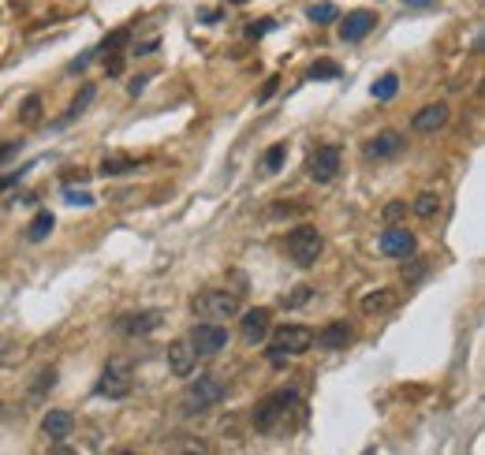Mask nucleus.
Returning <instances> with one entry per match:
<instances>
[{
    "label": "nucleus",
    "mask_w": 485,
    "mask_h": 455,
    "mask_svg": "<svg viewBox=\"0 0 485 455\" xmlns=\"http://www.w3.org/2000/svg\"><path fill=\"white\" fill-rule=\"evenodd\" d=\"M299 415V392L295 388H276L254 407V429L265 437H284L295 426Z\"/></svg>",
    "instance_id": "obj_1"
},
{
    "label": "nucleus",
    "mask_w": 485,
    "mask_h": 455,
    "mask_svg": "<svg viewBox=\"0 0 485 455\" xmlns=\"http://www.w3.org/2000/svg\"><path fill=\"white\" fill-rule=\"evenodd\" d=\"M194 317H206V321H228L239 317V292H228V287H206L191 299Z\"/></svg>",
    "instance_id": "obj_2"
},
{
    "label": "nucleus",
    "mask_w": 485,
    "mask_h": 455,
    "mask_svg": "<svg viewBox=\"0 0 485 455\" xmlns=\"http://www.w3.org/2000/svg\"><path fill=\"white\" fill-rule=\"evenodd\" d=\"M228 396V388L217 381V377H194V381H187V388H183V415H206V410H213L221 399Z\"/></svg>",
    "instance_id": "obj_3"
},
{
    "label": "nucleus",
    "mask_w": 485,
    "mask_h": 455,
    "mask_svg": "<svg viewBox=\"0 0 485 455\" xmlns=\"http://www.w3.org/2000/svg\"><path fill=\"white\" fill-rule=\"evenodd\" d=\"M321 251H325V239H321V232H317V228H310V224H299V228H295V232H288V239H284V254H288L299 269L317 265Z\"/></svg>",
    "instance_id": "obj_4"
},
{
    "label": "nucleus",
    "mask_w": 485,
    "mask_h": 455,
    "mask_svg": "<svg viewBox=\"0 0 485 455\" xmlns=\"http://www.w3.org/2000/svg\"><path fill=\"white\" fill-rule=\"evenodd\" d=\"M135 388V366L131 358H108L101 369V381H98V396L105 399H128Z\"/></svg>",
    "instance_id": "obj_5"
},
{
    "label": "nucleus",
    "mask_w": 485,
    "mask_h": 455,
    "mask_svg": "<svg viewBox=\"0 0 485 455\" xmlns=\"http://www.w3.org/2000/svg\"><path fill=\"white\" fill-rule=\"evenodd\" d=\"M269 336H273V347H269L273 362H284L292 355H306L314 347V328H306V325H284Z\"/></svg>",
    "instance_id": "obj_6"
},
{
    "label": "nucleus",
    "mask_w": 485,
    "mask_h": 455,
    "mask_svg": "<svg viewBox=\"0 0 485 455\" xmlns=\"http://www.w3.org/2000/svg\"><path fill=\"white\" fill-rule=\"evenodd\" d=\"M187 340H191V347H194L198 358H217L228 347V328L221 321H201V325L191 328Z\"/></svg>",
    "instance_id": "obj_7"
},
{
    "label": "nucleus",
    "mask_w": 485,
    "mask_h": 455,
    "mask_svg": "<svg viewBox=\"0 0 485 455\" xmlns=\"http://www.w3.org/2000/svg\"><path fill=\"white\" fill-rule=\"evenodd\" d=\"M340 164H344V153L340 146H317L310 157H306V176L314 183H333L340 176Z\"/></svg>",
    "instance_id": "obj_8"
},
{
    "label": "nucleus",
    "mask_w": 485,
    "mask_h": 455,
    "mask_svg": "<svg viewBox=\"0 0 485 455\" xmlns=\"http://www.w3.org/2000/svg\"><path fill=\"white\" fill-rule=\"evenodd\" d=\"M239 333H242V340H247L251 347H258L269 333H273V314L265 310V306H258V310H247L239 317Z\"/></svg>",
    "instance_id": "obj_9"
},
{
    "label": "nucleus",
    "mask_w": 485,
    "mask_h": 455,
    "mask_svg": "<svg viewBox=\"0 0 485 455\" xmlns=\"http://www.w3.org/2000/svg\"><path fill=\"white\" fill-rule=\"evenodd\" d=\"M377 246H381L385 258H408V254H415V235L408 228H399V224H388L377 239Z\"/></svg>",
    "instance_id": "obj_10"
},
{
    "label": "nucleus",
    "mask_w": 485,
    "mask_h": 455,
    "mask_svg": "<svg viewBox=\"0 0 485 455\" xmlns=\"http://www.w3.org/2000/svg\"><path fill=\"white\" fill-rule=\"evenodd\" d=\"M403 146H408V139H403L399 131H381V135H374L366 146H362V157H366V160H388V157H399Z\"/></svg>",
    "instance_id": "obj_11"
},
{
    "label": "nucleus",
    "mask_w": 485,
    "mask_h": 455,
    "mask_svg": "<svg viewBox=\"0 0 485 455\" xmlns=\"http://www.w3.org/2000/svg\"><path fill=\"white\" fill-rule=\"evenodd\" d=\"M444 123H449V105L437 101V105H422V109L411 116V131H415V135H437Z\"/></svg>",
    "instance_id": "obj_12"
},
{
    "label": "nucleus",
    "mask_w": 485,
    "mask_h": 455,
    "mask_svg": "<svg viewBox=\"0 0 485 455\" xmlns=\"http://www.w3.org/2000/svg\"><path fill=\"white\" fill-rule=\"evenodd\" d=\"M351 325L347 321H333V325H325L321 333H314V344L321 347V351H344L347 344H351Z\"/></svg>",
    "instance_id": "obj_13"
},
{
    "label": "nucleus",
    "mask_w": 485,
    "mask_h": 455,
    "mask_svg": "<svg viewBox=\"0 0 485 455\" xmlns=\"http://www.w3.org/2000/svg\"><path fill=\"white\" fill-rule=\"evenodd\" d=\"M194 362H198V355H194L191 340H172L169 344V369H172V377H191Z\"/></svg>",
    "instance_id": "obj_14"
},
{
    "label": "nucleus",
    "mask_w": 485,
    "mask_h": 455,
    "mask_svg": "<svg viewBox=\"0 0 485 455\" xmlns=\"http://www.w3.org/2000/svg\"><path fill=\"white\" fill-rule=\"evenodd\" d=\"M160 325V314L157 310H146V314H124L116 321V328L124 336H146V333H153V328Z\"/></svg>",
    "instance_id": "obj_15"
},
{
    "label": "nucleus",
    "mask_w": 485,
    "mask_h": 455,
    "mask_svg": "<svg viewBox=\"0 0 485 455\" xmlns=\"http://www.w3.org/2000/svg\"><path fill=\"white\" fill-rule=\"evenodd\" d=\"M374 23H377L374 12L358 8V12H351V16L340 23V37H344V41H362V37H366V34L374 30Z\"/></svg>",
    "instance_id": "obj_16"
},
{
    "label": "nucleus",
    "mask_w": 485,
    "mask_h": 455,
    "mask_svg": "<svg viewBox=\"0 0 485 455\" xmlns=\"http://www.w3.org/2000/svg\"><path fill=\"white\" fill-rule=\"evenodd\" d=\"M71 429H75V415H71V410H49V415L42 419V433H46L53 444H57V440H67Z\"/></svg>",
    "instance_id": "obj_17"
},
{
    "label": "nucleus",
    "mask_w": 485,
    "mask_h": 455,
    "mask_svg": "<svg viewBox=\"0 0 485 455\" xmlns=\"http://www.w3.org/2000/svg\"><path fill=\"white\" fill-rule=\"evenodd\" d=\"M396 306V292H388V287H381V292H370L366 299H362V314H385Z\"/></svg>",
    "instance_id": "obj_18"
},
{
    "label": "nucleus",
    "mask_w": 485,
    "mask_h": 455,
    "mask_svg": "<svg viewBox=\"0 0 485 455\" xmlns=\"http://www.w3.org/2000/svg\"><path fill=\"white\" fill-rule=\"evenodd\" d=\"M53 228H57V217L49 213V210H42L34 221H30V228H26V239L30 243H42V239H49L53 235Z\"/></svg>",
    "instance_id": "obj_19"
},
{
    "label": "nucleus",
    "mask_w": 485,
    "mask_h": 455,
    "mask_svg": "<svg viewBox=\"0 0 485 455\" xmlns=\"http://www.w3.org/2000/svg\"><path fill=\"white\" fill-rule=\"evenodd\" d=\"M415 217H422V221H433L437 213H440V194H433V191H422L418 198H415Z\"/></svg>",
    "instance_id": "obj_20"
},
{
    "label": "nucleus",
    "mask_w": 485,
    "mask_h": 455,
    "mask_svg": "<svg viewBox=\"0 0 485 455\" xmlns=\"http://www.w3.org/2000/svg\"><path fill=\"white\" fill-rule=\"evenodd\" d=\"M19 123H23V128H34V123H42V98H37V94H26V98H23Z\"/></svg>",
    "instance_id": "obj_21"
},
{
    "label": "nucleus",
    "mask_w": 485,
    "mask_h": 455,
    "mask_svg": "<svg viewBox=\"0 0 485 455\" xmlns=\"http://www.w3.org/2000/svg\"><path fill=\"white\" fill-rule=\"evenodd\" d=\"M131 169H139V164L131 160V157H105L101 160V176H124V172H131Z\"/></svg>",
    "instance_id": "obj_22"
},
{
    "label": "nucleus",
    "mask_w": 485,
    "mask_h": 455,
    "mask_svg": "<svg viewBox=\"0 0 485 455\" xmlns=\"http://www.w3.org/2000/svg\"><path fill=\"white\" fill-rule=\"evenodd\" d=\"M306 19H310V23H317V26H329V23H336V19H340V8L325 0V5H314V8L306 12Z\"/></svg>",
    "instance_id": "obj_23"
},
{
    "label": "nucleus",
    "mask_w": 485,
    "mask_h": 455,
    "mask_svg": "<svg viewBox=\"0 0 485 455\" xmlns=\"http://www.w3.org/2000/svg\"><path fill=\"white\" fill-rule=\"evenodd\" d=\"M426 273H429V265H426L422 258H411V254H408V265H403V284L415 287V284L426 280Z\"/></svg>",
    "instance_id": "obj_24"
},
{
    "label": "nucleus",
    "mask_w": 485,
    "mask_h": 455,
    "mask_svg": "<svg viewBox=\"0 0 485 455\" xmlns=\"http://www.w3.org/2000/svg\"><path fill=\"white\" fill-rule=\"evenodd\" d=\"M396 94H399V78H396V75H381V78L374 82V98H377V101H392Z\"/></svg>",
    "instance_id": "obj_25"
},
{
    "label": "nucleus",
    "mask_w": 485,
    "mask_h": 455,
    "mask_svg": "<svg viewBox=\"0 0 485 455\" xmlns=\"http://www.w3.org/2000/svg\"><path fill=\"white\" fill-rule=\"evenodd\" d=\"M94 94H98V90H94V87H83V94H78V98H75V101H71V109H67V116H64V119H60V123H71V119H75V116H78V112H87V105H90V101H94Z\"/></svg>",
    "instance_id": "obj_26"
},
{
    "label": "nucleus",
    "mask_w": 485,
    "mask_h": 455,
    "mask_svg": "<svg viewBox=\"0 0 485 455\" xmlns=\"http://www.w3.org/2000/svg\"><path fill=\"white\" fill-rule=\"evenodd\" d=\"M284 157H288V146H269L265 150V172H280V164H284Z\"/></svg>",
    "instance_id": "obj_27"
},
{
    "label": "nucleus",
    "mask_w": 485,
    "mask_h": 455,
    "mask_svg": "<svg viewBox=\"0 0 485 455\" xmlns=\"http://www.w3.org/2000/svg\"><path fill=\"white\" fill-rule=\"evenodd\" d=\"M310 78H340V64L336 60H317L310 67Z\"/></svg>",
    "instance_id": "obj_28"
},
{
    "label": "nucleus",
    "mask_w": 485,
    "mask_h": 455,
    "mask_svg": "<svg viewBox=\"0 0 485 455\" xmlns=\"http://www.w3.org/2000/svg\"><path fill=\"white\" fill-rule=\"evenodd\" d=\"M128 37H131L128 26H124V30H116V34H108V37H105V46H101V53H108V57L119 53V46H128Z\"/></svg>",
    "instance_id": "obj_29"
},
{
    "label": "nucleus",
    "mask_w": 485,
    "mask_h": 455,
    "mask_svg": "<svg viewBox=\"0 0 485 455\" xmlns=\"http://www.w3.org/2000/svg\"><path fill=\"white\" fill-rule=\"evenodd\" d=\"M399 217H408V202H388L385 210H381V221L385 224H396Z\"/></svg>",
    "instance_id": "obj_30"
},
{
    "label": "nucleus",
    "mask_w": 485,
    "mask_h": 455,
    "mask_svg": "<svg viewBox=\"0 0 485 455\" xmlns=\"http://www.w3.org/2000/svg\"><path fill=\"white\" fill-rule=\"evenodd\" d=\"M310 295H314V287H295V292L284 295L280 303H284V306H303V303H310Z\"/></svg>",
    "instance_id": "obj_31"
},
{
    "label": "nucleus",
    "mask_w": 485,
    "mask_h": 455,
    "mask_svg": "<svg viewBox=\"0 0 485 455\" xmlns=\"http://www.w3.org/2000/svg\"><path fill=\"white\" fill-rule=\"evenodd\" d=\"M64 198H67L71 205H90V202H94V194H90V191H75V187H67V191H64Z\"/></svg>",
    "instance_id": "obj_32"
},
{
    "label": "nucleus",
    "mask_w": 485,
    "mask_h": 455,
    "mask_svg": "<svg viewBox=\"0 0 485 455\" xmlns=\"http://www.w3.org/2000/svg\"><path fill=\"white\" fill-rule=\"evenodd\" d=\"M19 146H23L19 139H12V142H0V164H5V160H12V157L19 153Z\"/></svg>",
    "instance_id": "obj_33"
},
{
    "label": "nucleus",
    "mask_w": 485,
    "mask_h": 455,
    "mask_svg": "<svg viewBox=\"0 0 485 455\" xmlns=\"http://www.w3.org/2000/svg\"><path fill=\"white\" fill-rule=\"evenodd\" d=\"M105 71H108V75H119V71H124V57L112 53V60H105Z\"/></svg>",
    "instance_id": "obj_34"
},
{
    "label": "nucleus",
    "mask_w": 485,
    "mask_h": 455,
    "mask_svg": "<svg viewBox=\"0 0 485 455\" xmlns=\"http://www.w3.org/2000/svg\"><path fill=\"white\" fill-rule=\"evenodd\" d=\"M146 82H150V75H139V78H131V87H128V94H131V98H139V94L146 90Z\"/></svg>",
    "instance_id": "obj_35"
},
{
    "label": "nucleus",
    "mask_w": 485,
    "mask_h": 455,
    "mask_svg": "<svg viewBox=\"0 0 485 455\" xmlns=\"http://www.w3.org/2000/svg\"><path fill=\"white\" fill-rule=\"evenodd\" d=\"M273 30V23H251L247 26V37H262V34H269Z\"/></svg>",
    "instance_id": "obj_36"
},
{
    "label": "nucleus",
    "mask_w": 485,
    "mask_h": 455,
    "mask_svg": "<svg viewBox=\"0 0 485 455\" xmlns=\"http://www.w3.org/2000/svg\"><path fill=\"white\" fill-rule=\"evenodd\" d=\"M135 53H139V57H150V53H157V37H153V41H146V46H139Z\"/></svg>",
    "instance_id": "obj_37"
},
{
    "label": "nucleus",
    "mask_w": 485,
    "mask_h": 455,
    "mask_svg": "<svg viewBox=\"0 0 485 455\" xmlns=\"http://www.w3.org/2000/svg\"><path fill=\"white\" fill-rule=\"evenodd\" d=\"M408 8H426V5H433V0H403Z\"/></svg>",
    "instance_id": "obj_38"
},
{
    "label": "nucleus",
    "mask_w": 485,
    "mask_h": 455,
    "mask_svg": "<svg viewBox=\"0 0 485 455\" xmlns=\"http://www.w3.org/2000/svg\"><path fill=\"white\" fill-rule=\"evenodd\" d=\"M228 5H247V0H228Z\"/></svg>",
    "instance_id": "obj_39"
}]
</instances>
